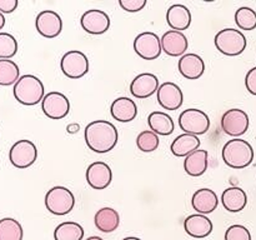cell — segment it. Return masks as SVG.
<instances>
[{
    "instance_id": "6da1fadb",
    "label": "cell",
    "mask_w": 256,
    "mask_h": 240,
    "mask_svg": "<svg viewBox=\"0 0 256 240\" xmlns=\"http://www.w3.org/2000/svg\"><path fill=\"white\" fill-rule=\"evenodd\" d=\"M84 138L90 150L98 154H104L116 146L119 132L112 122L106 120H94L85 128Z\"/></svg>"
},
{
    "instance_id": "7a4b0ae2",
    "label": "cell",
    "mask_w": 256,
    "mask_h": 240,
    "mask_svg": "<svg viewBox=\"0 0 256 240\" xmlns=\"http://www.w3.org/2000/svg\"><path fill=\"white\" fill-rule=\"evenodd\" d=\"M222 160L225 164L232 169H244L254 160V149L246 140L234 138L225 142L222 148Z\"/></svg>"
},
{
    "instance_id": "3957f363",
    "label": "cell",
    "mask_w": 256,
    "mask_h": 240,
    "mask_svg": "<svg viewBox=\"0 0 256 240\" xmlns=\"http://www.w3.org/2000/svg\"><path fill=\"white\" fill-rule=\"evenodd\" d=\"M14 98L22 105L32 106L42 102L45 96L44 84L38 76L32 74L22 75L14 85Z\"/></svg>"
},
{
    "instance_id": "277c9868",
    "label": "cell",
    "mask_w": 256,
    "mask_h": 240,
    "mask_svg": "<svg viewBox=\"0 0 256 240\" xmlns=\"http://www.w3.org/2000/svg\"><path fill=\"white\" fill-rule=\"evenodd\" d=\"M214 42L216 49L228 56H238L246 49V36L240 30L226 28L215 35Z\"/></svg>"
},
{
    "instance_id": "5b68a950",
    "label": "cell",
    "mask_w": 256,
    "mask_h": 240,
    "mask_svg": "<svg viewBox=\"0 0 256 240\" xmlns=\"http://www.w3.org/2000/svg\"><path fill=\"white\" fill-rule=\"evenodd\" d=\"M45 206L54 215H66L75 205V196L68 188L54 186L45 194Z\"/></svg>"
},
{
    "instance_id": "8992f818",
    "label": "cell",
    "mask_w": 256,
    "mask_h": 240,
    "mask_svg": "<svg viewBox=\"0 0 256 240\" xmlns=\"http://www.w3.org/2000/svg\"><path fill=\"white\" fill-rule=\"evenodd\" d=\"M179 126L186 134L199 135L205 134L210 128V119L208 114L202 110L186 109L180 114L179 116Z\"/></svg>"
},
{
    "instance_id": "52a82bcc",
    "label": "cell",
    "mask_w": 256,
    "mask_h": 240,
    "mask_svg": "<svg viewBox=\"0 0 256 240\" xmlns=\"http://www.w3.org/2000/svg\"><path fill=\"white\" fill-rule=\"evenodd\" d=\"M60 68L62 74L69 79H80L89 72V60L82 52L70 50L62 55Z\"/></svg>"
},
{
    "instance_id": "ba28073f",
    "label": "cell",
    "mask_w": 256,
    "mask_h": 240,
    "mask_svg": "<svg viewBox=\"0 0 256 240\" xmlns=\"http://www.w3.org/2000/svg\"><path fill=\"white\" fill-rule=\"evenodd\" d=\"M38 159V149L30 140L22 139L15 142L9 150V160L18 169L32 166Z\"/></svg>"
},
{
    "instance_id": "9c48e42d",
    "label": "cell",
    "mask_w": 256,
    "mask_h": 240,
    "mask_svg": "<svg viewBox=\"0 0 256 240\" xmlns=\"http://www.w3.org/2000/svg\"><path fill=\"white\" fill-rule=\"evenodd\" d=\"M134 50L142 59H158L162 52V38L152 32H140L134 40Z\"/></svg>"
},
{
    "instance_id": "30bf717a",
    "label": "cell",
    "mask_w": 256,
    "mask_h": 240,
    "mask_svg": "<svg viewBox=\"0 0 256 240\" xmlns=\"http://www.w3.org/2000/svg\"><path fill=\"white\" fill-rule=\"evenodd\" d=\"M42 110L49 119H64L70 112V102L59 92H50L42 102Z\"/></svg>"
},
{
    "instance_id": "8fae6325",
    "label": "cell",
    "mask_w": 256,
    "mask_h": 240,
    "mask_svg": "<svg viewBox=\"0 0 256 240\" xmlns=\"http://www.w3.org/2000/svg\"><path fill=\"white\" fill-rule=\"evenodd\" d=\"M250 125L249 115L242 109H230L222 116V128L230 136H242L248 132Z\"/></svg>"
},
{
    "instance_id": "7c38bea8",
    "label": "cell",
    "mask_w": 256,
    "mask_h": 240,
    "mask_svg": "<svg viewBox=\"0 0 256 240\" xmlns=\"http://www.w3.org/2000/svg\"><path fill=\"white\" fill-rule=\"evenodd\" d=\"M35 28L42 36L48 39L56 38L62 30V16L52 10H42L36 15Z\"/></svg>"
},
{
    "instance_id": "4fadbf2b",
    "label": "cell",
    "mask_w": 256,
    "mask_h": 240,
    "mask_svg": "<svg viewBox=\"0 0 256 240\" xmlns=\"http://www.w3.org/2000/svg\"><path fill=\"white\" fill-rule=\"evenodd\" d=\"M158 102L165 110H178L184 102V94L180 86L175 82H165L156 92Z\"/></svg>"
},
{
    "instance_id": "5bb4252c",
    "label": "cell",
    "mask_w": 256,
    "mask_h": 240,
    "mask_svg": "<svg viewBox=\"0 0 256 240\" xmlns=\"http://www.w3.org/2000/svg\"><path fill=\"white\" fill-rule=\"evenodd\" d=\"M80 24H82V29L89 32V34L100 35L109 30L110 18L102 10L92 9L82 14V19H80Z\"/></svg>"
},
{
    "instance_id": "9a60e30c",
    "label": "cell",
    "mask_w": 256,
    "mask_h": 240,
    "mask_svg": "<svg viewBox=\"0 0 256 240\" xmlns=\"http://www.w3.org/2000/svg\"><path fill=\"white\" fill-rule=\"evenodd\" d=\"M112 180V172L104 162H94L86 169V182L95 190L106 189Z\"/></svg>"
},
{
    "instance_id": "2e32d148",
    "label": "cell",
    "mask_w": 256,
    "mask_h": 240,
    "mask_svg": "<svg viewBox=\"0 0 256 240\" xmlns=\"http://www.w3.org/2000/svg\"><path fill=\"white\" fill-rule=\"evenodd\" d=\"M159 79L152 72H142L136 75L130 84V92L138 99H146L159 89Z\"/></svg>"
},
{
    "instance_id": "e0dca14e",
    "label": "cell",
    "mask_w": 256,
    "mask_h": 240,
    "mask_svg": "<svg viewBox=\"0 0 256 240\" xmlns=\"http://www.w3.org/2000/svg\"><path fill=\"white\" fill-rule=\"evenodd\" d=\"M162 48L169 56H182L189 48V40L182 32L169 30L162 36Z\"/></svg>"
},
{
    "instance_id": "ac0fdd59",
    "label": "cell",
    "mask_w": 256,
    "mask_h": 240,
    "mask_svg": "<svg viewBox=\"0 0 256 240\" xmlns=\"http://www.w3.org/2000/svg\"><path fill=\"white\" fill-rule=\"evenodd\" d=\"M180 74L189 80L199 79L202 76L205 72V62L200 55L189 52V54L182 55L178 62Z\"/></svg>"
},
{
    "instance_id": "d6986e66",
    "label": "cell",
    "mask_w": 256,
    "mask_h": 240,
    "mask_svg": "<svg viewBox=\"0 0 256 240\" xmlns=\"http://www.w3.org/2000/svg\"><path fill=\"white\" fill-rule=\"evenodd\" d=\"M192 209L198 212V214L206 215L216 210L219 205V199L214 190L202 188V189L196 190L192 198Z\"/></svg>"
},
{
    "instance_id": "ffe728a7",
    "label": "cell",
    "mask_w": 256,
    "mask_h": 240,
    "mask_svg": "<svg viewBox=\"0 0 256 240\" xmlns=\"http://www.w3.org/2000/svg\"><path fill=\"white\" fill-rule=\"evenodd\" d=\"M184 229L190 236L202 239L212 234V222L206 215L192 214L185 219Z\"/></svg>"
},
{
    "instance_id": "44dd1931",
    "label": "cell",
    "mask_w": 256,
    "mask_h": 240,
    "mask_svg": "<svg viewBox=\"0 0 256 240\" xmlns=\"http://www.w3.org/2000/svg\"><path fill=\"white\" fill-rule=\"evenodd\" d=\"M110 114L120 122H129L136 118L138 106L134 100L126 96H120L112 102L110 106Z\"/></svg>"
},
{
    "instance_id": "7402d4cb",
    "label": "cell",
    "mask_w": 256,
    "mask_h": 240,
    "mask_svg": "<svg viewBox=\"0 0 256 240\" xmlns=\"http://www.w3.org/2000/svg\"><path fill=\"white\" fill-rule=\"evenodd\" d=\"M166 22L172 30H186L192 24V12L185 5L174 4L168 9Z\"/></svg>"
},
{
    "instance_id": "603a6c76",
    "label": "cell",
    "mask_w": 256,
    "mask_h": 240,
    "mask_svg": "<svg viewBox=\"0 0 256 240\" xmlns=\"http://www.w3.org/2000/svg\"><path fill=\"white\" fill-rule=\"evenodd\" d=\"M209 166V152L206 150H195L184 160V170L190 176H202Z\"/></svg>"
},
{
    "instance_id": "cb8c5ba5",
    "label": "cell",
    "mask_w": 256,
    "mask_h": 240,
    "mask_svg": "<svg viewBox=\"0 0 256 240\" xmlns=\"http://www.w3.org/2000/svg\"><path fill=\"white\" fill-rule=\"evenodd\" d=\"M222 202L230 212H239L248 204V195L242 188L230 186L222 194Z\"/></svg>"
},
{
    "instance_id": "d4e9b609",
    "label": "cell",
    "mask_w": 256,
    "mask_h": 240,
    "mask_svg": "<svg viewBox=\"0 0 256 240\" xmlns=\"http://www.w3.org/2000/svg\"><path fill=\"white\" fill-rule=\"evenodd\" d=\"M200 144H202V142H200L199 136L184 132V134L175 138L174 142H172L170 150H172V152L175 156L186 158L188 155H190L195 150L199 149Z\"/></svg>"
},
{
    "instance_id": "484cf974",
    "label": "cell",
    "mask_w": 256,
    "mask_h": 240,
    "mask_svg": "<svg viewBox=\"0 0 256 240\" xmlns=\"http://www.w3.org/2000/svg\"><path fill=\"white\" fill-rule=\"evenodd\" d=\"M95 226L102 232H112L119 228L120 215L112 208H102L94 216Z\"/></svg>"
},
{
    "instance_id": "4316f807",
    "label": "cell",
    "mask_w": 256,
    "mask_h": 240,
    "mask_svg": "<svg viewBox=\"0 0 256 240\" xmlns=\"http://www.w3.org/2000/svg\"><path fill=\"white\" fill-rule=\"evenodd\" d=\"M148 124L152 132L158 135H166L172 134L174 132V120L169 114L164 112H152L148 116Z\"/></svg>"
},
{
    "instance_id": "83f0119b",
    "label": "cell",
    "mask_w": 256,
    "mask_h": 240,
    "mask_svg": "<svg viewBox=\"0 0 256 240\" xmlns=\"http://www.w3.org/2000/svg\"><path fill=\"white\" fill-rule=\"evenodd\" d=\"M84 229L79 222H64L54 230L55 240H82Z\"/></svg>"
},
{
    "instance_id": "f1b7e54d",
    "label": "cell",
    "mask_w": 256,
    "mask_h": 240,
    "mask_svg": "<svg viewBox=\"0 0 256 240\" xmlns=\"http://www.w3.org/2000/svg\"><path fill=\"white\" fill-rule=\"evenodd\" d=\"M24 232L18 220L12 218L0 219V240H22Z\"/></svg>"
},
{
    "instance_id": "f546056e",
    "label": "cell",
    "mask_w": 256,
    "mask_h": 240,
    "mask_svg": "<svg viewBox=\"0 0 256 240\" xmlns=\"http://www.w3.org/2000/svg\"><path fill=\"white\" fill-rule=\"evenodd\" d=\"M20 78V69L16 62L10 59H0V85H15Z\"/></svg>"
},
{
    "instance_id": "4dcf8cb0",
    "label": "cell",
    "mask_w": 256,
    "mask_h": 240,
    "mask_svg": "<svg viewBox=\"0 0 256 240\" xmlns=\"http://www.w3.org/2000/svg\"><path fill=\"white\" fill-rule=\"evenodd\" d=\"M235 22L242 30L256 29V12L249 6H242L235 12Z\"/></svg>"
},
{
    "instance_id": "1f68e13d",
    "label": "cell",
    "mask_w": 256,
    "mask_h": 240,
    "mask_svg": "<svg viewBox=\"0 0 256 240\" xmlns=\"http://www.w3.org/2000/svg\"><path fill=\"white\" fill-rule=\"evenodd\" d=\"M160 139L159 135L155 134L152 130H144L136 138V146L142 152H152L159 148Z\"/></svg>"
},
{
    "instance_id": "d6a6232c",
    "label": "cell",
    "mask_w": 256,
    "mask_h": 240,
    "mask_svg": "<svg viewBox=\"0 0 256 240\" xmlns=\"http://www.w3.org/2000/svg\"><path fill=\"white\" fill-rule=\"evenodd\" d=\"M16 52V39L9 32H0V59H12Z\"/></svg>"
},
{
    "instance_id": "836d02e7",
    "label": "cell",
    "mask_w": 256,
    "mask_h": 240,
    "mask_svg": "<svg viewBox=\"0 0 256 240\" xmlns=\"http://www.w3.org/2000/svg\"><path fill=\"white\" fill-rule=\"evenodd\" d=\"M225 240H252V234L246 226L240 224H235L229 226L225 232Z\"/></svg>"
},
{
    "instance_id": "e575fe53",
    "label": "cell",
    "mask_w": 256,
    "mask_h": 240,
    "mask_svg": "<svg viewBox=\"0 0 256 240\" xmlns=\"http://www.w3.org/2000/svg\"><path fill=\"white\" fill-rule=\"evenodd\" d=\"M119 5L128 12H138L146 5V0H119Z\"/></svg>"
},
{
    "instance_id": "d590c367",
    "label": "cell",
    "mask_w": 256,
    "mask_h": 240,
    "mask_svg": "<svg viewBox=\"0 0 256 240\" xmlns=\"http://www.w3.org/2000/svg\"><path fill=\"white\" fill-rule=\"evenodd\" d=\"M245 86H246L248 92L250 94L256 96V66L250 69L246 72V76H245Z\"/></svg>"
},
{
    "instance_id": "8d00e7d4",
    "label": "cell",
    "mask_w": 256,
    "mask_h": 240,
    "mask_svg": "<svg viewBox=\"0 0 256 240\" xmlns=\"http://www.w3.org/2000/svg\"><path fill=\"white\" fill-rule=\"evenodd\" d=\"M18 0H0V12L10 14L18 8Z\"/></svg>"
},
{
    "instance_id": "74e56055",
    "label": "cell",
    "mask_w": 256,
    "mask_h": 240,
    "mask_svg": "<svg viewBox=\"0 0 256 240\" xmlns=\"http://www.w3.org/2000/svg\"><path fill=\"white\" fill-rule=\"evenodd\" d=\"M79 129H80L79 124H70V125H68V128H66L68 132H72V134L76 132Z\"/></svg>"
},
{
    "instance_id": "f35d334b",
    "label": "cell",
    "mask_w": 256,
    "mask_h": 240,
    "mask_svg": "<svg viewBox=\"0 0 256 240\" xmlns=\"http://www.w3.org/2000/svg\"><path fill=\"white\" fill-rule=\"evenodd\" d=\"M4 25H5V16H4V14H2V12H0V30L4 28Z\"/></svg>"
},
{
    "instance_id": "ab89813d",
    "label": "cell",
    "mask_w": 256,
    "mask_h": 240,
    "mask_svg": "<svg viewBox=\"0 0 256 240\" xmlns=\"http://www.w3.org/2000/svg\"><path fill=\"white\" fill-rule=\"evenodd\" d=\"M86 240H104V239H102L100 236H90V238H88Z\"/></svg>"
},
{
    "instance_id": "60d3db41",
    "label": "cell",
    "mask_w": 256,
    "mask_h": 240,
    "mask_svg": "<svg viewBox=\"0 0 256 240\" xmlns=\"http://www.w3.org/2000/svg\"><path fill=\"white\" fill-rule=\"evenodd\" d=\"M122 240H142V239H139V238H135V236H129V238H124Z\"/></svg>"
}]
</instances>
